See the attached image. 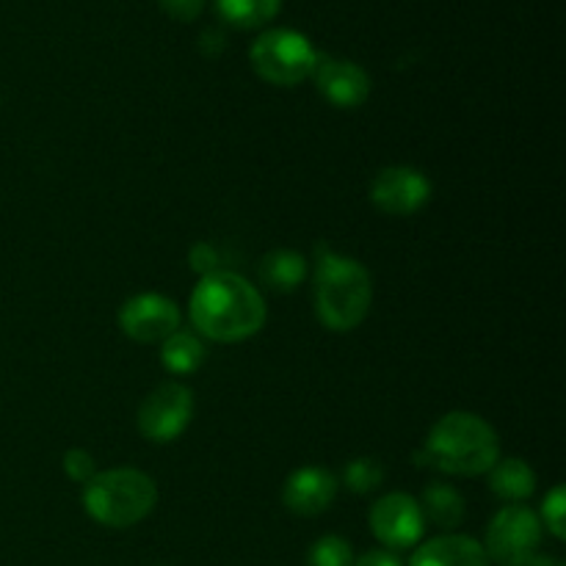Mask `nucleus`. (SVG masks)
Returning <instances> with one entry per match:
<instances>
[{"label":"nucleus","instance_id":"obj_18","mask_svg":"<svg viewBox=\"0 0 566 566\" xmlns=\"http://www.w3.org/2000/svg\"><path fill=\"white\" fill-rule=\"evenodd\" d=\"M219 14L235 28H260L280 11L282 0H216Z\"/></svg>","mask_w":566,"mask_h":566},{"label":"nucleus","instance_id":"obj_15","mask_svg":"<svg viewBox=\"0 0 566 566\" xmlns=\"http://www.w3.org/2000/svg\"><path fill=\"white\" fill-rule=\"evenodd\" d=\"M208 348L191 329H177L160 343V365L175 376H191L205 365Z\"/></svg>","mask_w":566,"mask_h":566},{"label":"nucleus","instance_id":"obj_10","mask_svg":"<svg viewBox=\"0 0 566 566\" xmlns=\"http://www.w3.org/2000/svg\"><path fill=\"white\" fill-rule=\"evenodd\" d=\"M119 329L136 343H164L180 329V307L160 293H136L119 307Z\"/></svg>","mask_w":566,"mask_h":566},{"label":"nucleus","instance_id":"obj_3","mask_svg":"<svg viewBox=\"0 0 566 566\" xmlns=\"http://www.w3.org/2000/svg\"><path fill=\"white\" fill-rule=\"evenodd\" d=\"M420 459L446 475L490 473L501 459V440L484 418L473 412H448L431 426Z\"/></svg>","mask_w":566,"mask_h":566},{"label":"nucleus","instance_id":"obj_1","mask_svg":"<svg viewBox=\"0 0 566 566\" xmlns=\"http://www.w3.org/2000/svg\"><path fill=\"white\" fill-rule=\"evenodd\" d=\"M265 298L238 271L219 269L199 276L188 298V318L199 337L213 343H243L265 326Z\"/></svg>","mask_w":566,"mask_h":566},{"label":"nucleus","instance_id":"obj_21","mask_svg":"<svg viewBox=\"0 0 566 566\" xmlns=\"http://www.w3.org/2000/svg\"><path fill=\"white\" fill-rule=\"evenodd\" d=\"M566 492L564 486H553L551 492L545 495V501H542V512H539V523L542 528L551 531L553 536H556L558 542L566 539Z\"/></svg>","mask_w":566,"mask_h":566},{"label":"nucleus","instance_id":"obj_13","mask_svg":"<svg viewBox=\"0 0 566 566\" xmlns=\"http://www.w3.org/2000/svg\"><path fill=\"white\" fill-rule=\"evenodd\" d=\"M409 566H490L484 545L473 536L442 534L423 542L412 553Z\"/></svg>","mask_w":566,"mask_h":566},{"label":"nucleus","instance_id":"obj_4","mask_svg":"<svg viewBox=\"0 0 566 566\" xmlns=\"http://www.w3.org/2000/svg\"><path fill=\"white\" fill-rule=\"evenodd\" d=\"M83 509L103 528H133L153 514L158 486L136 468L103 470L83 486Z\"/></svg>","mask_w":566,"mask_h":566},{"label":"nucleus","instance_id":"obj_17","mask_svg":"<svg viewBox=\"0 0 566 566\" xmlns=\"http://www.w3.org/2000/svg\"><path fill=\"white\" fill-rule=\"evenodd\" d=\"M307 276V260L293 249H271L260 263V282L269 291L293 293Z\"/></svg>","mask_w":566,"mask_h":566},{"label":"nucleus","instance_id":"obj_11","mask_svg":"<svg viewBox=\"0 0 566 566\" xmlns=\"http://www.w3.org/2000/svg\"><path fill=\"white\" fill-rule=\"evenodd\" d=\"M337 490H340V481L335 473L310 464L287 475L282 486V503L296 517H318L335 503Z\"/></svg>","mask_w":566,"mask_h":566},{"label":"nucleus","instance_id":"obj_2","mask_svg":"<svg viewBox=\"0 0 566 566\" xmlns=\"http://www.w3.org/2000/svg\"><path fill=\"white\" fill-rule=\"evenodd\" d=\"M315 315L329 332H352L368 318L374 304V280L359 260L332 252L329 247L315 249L313 271Z\"/></svg>","mask_w":566,"mask_h":566},{"label":"nucleus","instance_id":"obj_23","mask_svg":"<svg viewBox=\"0 0 566 566\" xmlns=\"http://www.w3.org/2000/svg\"><path fill=\"white\" fill-rule=\"evenodd\" d=\"M219 249L208 241L193 243L191 252H188V265H191V271H197L199 276H208L213 274V271H219Z\"/></svg>","mask_w":566,"mask_h":566},{"label":"nucleus","instance_id":"obj_12","mask_svg":"<svg viewBox=\"0 0 566 566\" xmlns=\"http://www.w3.org/2000/svg\"><path fill=\"white\" fill-rule=\"evenodd\" d=\"M313 81L318 92L329 99L335 108H359L370 94V77L354 61L329 59L318 55V64L313 70Z\"/></svg>","mask_w":566,"mask_h":566},{"label":"nucleus","instance_id":"obj_6","mask_svg":"<svg viewBox=\"0 0 566 566\" xmlns=\"http://www.w3.org/2000/svg\"><path fill=\"white\" fill-rule=\"evenodd\" d=\"M542 528L539 514L534 509L523 506V503H509L506 509L492 517L490 528H486L484 553L490 564L501 566H523L534 556H539L542 545Z\"/></svg>","mask_w":566,"mask_h":566},{"label":"nucleus","instance_id":"obj_27","mask_svg":"<svg viewBox=\"0 0 566 566\" xmlns=\"http://www.w3.org/2000/svg\"><path fill=\"white\" fill-rule=\"evenodd\" d=\"M523 566H564V564L556 562V558H551V556H534L531 562H525Z\"/></svg>","mask_w":566,"mask_h":566},{"label":"nucleus","instance_id":"obj_8","mask_svg":"<svg viewBox=\"0 0 566 566\" xmlns=\"http://www.w3.org/2000/svg\"><path fill=\"white\" fill-rule=\"evenodd\" d=\"M370 531L381 547L390 553L412 551L420 545L426 534V520L420 503L407 492H390L370 506L368 514Z\"/></svg>","mask_w":566,"mask_h":566},{"label":"nucleus","instance_id":"obj_19","mask_svg":"<svg viewBox=\"0 0 566 566\" xmlns=\"http://www.w3.org/2000/svg\"><path fill=\"white\" fill-rule=\"evenodd\" d=\"M385 481V468H381L379 459L370 457H359L352 459L343 470V484L348 486L357 495H368V492H376Z\"/></svg>","mask_w":566,"mask_h":566},{"label":"nucleus","instance_id":"obj_9","mask_svg":"<svg viewBox=\"0 0 566 566\" xmlns=\"http://www.w3.org/2000/svg\"><path fill=\"white\" fill-rule=\"evenodd\" d=\"M431 180L412 166H387L370 182V202L387 216H415L429 205Z\"/></svg>","mask_w":566,"mask_h":566},{"label":"nucleus","instance_id":"obj_14","mask_svg":"<svg viewBox=\"0 0 566 566\" xmlns=\"http://www.w3.org/2000/svg\"><path fill=\"white\" fill-rule=\"evenodd\" d=\"M420 512H423L426 525L434 523L437 528L451 534L459 525L464 523V514H468V506H464V497L457 486H451L448 481H434L423 490V497H420Z\"/></svg>","mask_w":566,"mask_h":566},{"label":"nucleus","instance_id":"obj_16","mask_svg":"<svg viewBox=\"0 0 566 566\" xmlns=\"http://www.w3.org/2000/svg\"><path fill=\"white\" fill-rule=\"evenodd\" d=\"M490 490L509 503H525L536 492V473L523 459H497L490 468Z\"/></svg>","mask_w":566,"mask_h":566},{"label":"nucleus","instance_id":"obj_24","mask_svg":"<svg viewBox=\"0 0 566 566\" xmlns=\"http://www.w3.org/2000/svg\"><path fill=\"white\" fill-rule=\"evenodd\" d=\"M158 6L166 14L175 17V20L191 22L197 20L199 11L205 9V0H158Z\"/></svg>","mask_w":566,"mask_h":566},{"label":"nucleus","instance_id":"obj_20","mask_svg":"<svg viewBox=\"0 0 566 566\" xmlns=\"http://www.w3.org/2000/svg\"><path fill=\"white\" fill-rule=\"evenodd\" d=\"M307 566H354V551L343 536H321L307 553Z\"/></svg>","mask_w":566,"mask_h":566},{"label":"nucleus","instance_id":"obj_25","mask_svg":"<svg viewBox=\"0 0 566 566\" xmlns=\"http://www.w3.org/2000/svg\"><path fill=\"white\" fill-rule=\"evenodd\" d=\"M354 566H403V564L396 553L379 547V551H368V553H363L359 558H354Z\"/></svg>","mask_w":566,"mask_h":566},{"label":"nucleus","instance_id":"obj_22","mask_svg":"<svg viewBox=\"0 0 566 566\" xmlns=\"http://www.w3.org/2000/svg\"><path fill=\"white\" fill-rule=\"evenodd\" d=\"M61 468H64L66 479L75 481V484L86 486L94 475L99 473L97 470V459L86 451V448H70L61 459Z\"/></svg>","mask_w":566,"mask_h":566},{"label":"nucleus","instance_id":"obj_5","mask_svg":"<svg viewBox=\"0 0 566 566\" xmlns=\"http://www.w3.org/2000/svg\"><path fill=\"white\" fill-rule=\"evenodd\" d=\"M252 70L274 86H296V83L313 77L318 64V50L310 44L304 33L291 28H271L254 39L249 50Z\"/></svg>","mask_w":566,"mask_h":566},{"label":"nucleus","instance_id":"obj_7","mask_svg":"<svg viewBox=\"0 0 566 566\" xmlns=\"http://www.w3.org/2000/svg\"><path fill=\"white\" fill-rule=\"evenodd\" d=\"M193 418V396L180 381H164L138 407V434L155 446H166L186 434Z\"/></svg>","mask_w":566,"mask_h":566},{"label":"nucleus","instance_id":"obj_26","mask_svg":"<svg viewBox=\"0 0 566 566\" xmlns=\"http://www.w3.org/2000/svg\"><path fill=\"white\" fill-rule=\"evenodd\" d=\"M199 48H202L205 55H219L224 50V33L219 28H208L199 39Z\"/></svg>","mask_w":566,"mask_h":566}]
</instances>
